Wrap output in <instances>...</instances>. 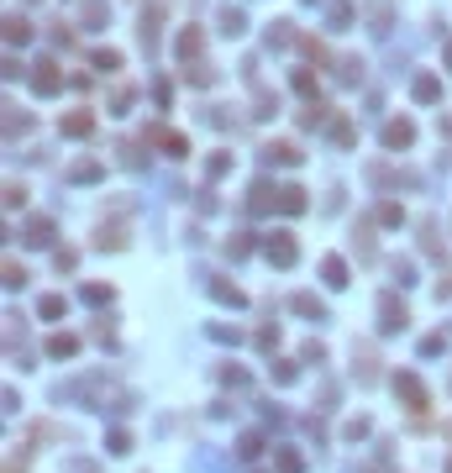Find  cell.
<instances>
[{"label":"cell","instance_id":"obj_33","mask_svg":"<svg viewBox=\"0 0 452 473\" xmlns=\"http://www.w3.org/2000/svg\"><path fill=\"white\" fill-rule=\"evenodd\" d=\"M74 263H79L74 248H58V253H53V268H58V274H63V268H74Z\"/></svg>","mask_w":452,"mask_h":473},{"label":"cell","instance_id":"obj_9","mask_svg":"<svg viewBox=\"0 0 452 473\" xmlns=\"http://www.w3.org/2000/svg\"><path fill=\"white\" fill-rule=\"evenodd\" d=\"M416 142V127H410V121L400 116V121H389V127H384V147H410Z\"/></svg>","mask_w":452,"mask_h":473},{"label":"cell","instance_id":"obj_2","mask_svg":"<svg viewBox=\"0 0 452 473\" xmlns=\"http://www.w3.org/2000/svg\"><path fill=\"white\" fill-rule=\"evenodd\" d=\"M379 326H384V331H405V326H410L405 300H394V294H379Z\"/></svg>","mask_w":452,"mask_h":473},{"label":"cell","instance_id":"obj_21","mask_svg":"<svg viewBox=\"0 0 452 473\" xmlns=\"http://www.w3.org/2000/svg\"><path fill=\"white\" fill-rule=\"evenodd\" d=\"M210 294H216L221 305H242V289H237V284H226V279H210Z\"/></svg>","mask_w":452,"mask_h":473},{"label":"cell","instance_id":"obj_29","mask_svg":"<svg viewBox=\"0 0 452 473\" xmlns=\"http://www.w3.org/2000/svg\"><path fill=\"white\" fill-rule=\"evenodd\" d=\"M226 253H232V258H247V253H252V242H247V232H237L232 242H226Z\"/></svg>","mask_w":452,"mask_h":473},{"label":"cell","instance_id":"obj_40","mask_svg":"<svg viewBox=\"0 0 452 473\" xmlns=\"http://www.w3.org/2000/svg\"><path fill=\"white\" fill-rule=\"evenodd\" d=\"M258 347H263V353H269V347H279V326H263V331H258Z\"/></svg>","mask_w":452,"mask_h":473},{"label":"cell","instance_id":"obj_1","mask_svg":"<svg viewBox=\"0 0 452 473\" xmlns=\"http://www.w3.org/2000/svg\"><path fill=\"white\" fill-rule=\"evenodd\" d=\"M142 142L163 147L168 158H190V137H179V132H168V127H148V132H142Z\"/></svg>","mask_w":452,"mask_h":473},{"label":"cell","instance_id":"obj_27","mask_svg":"<svg viewBox=\"0 0 452 473\" xmlns=\"http://www.w3.org/2000/svg\"><path fill=\"white\" fill-rule=\"evenodd\" d=\"M111 294H116L111 284H85V300L90 305H111Z\"/></svg>","mask_w":452,"mask_h":473},{"label":"cell","instance_id":"obj_23","mask_svg":"<svg viewBox=\"0 0 452 473\" xmlns=\"http://www.w3.org/2000/svg\"><path fill=\"white\" fill-rule=\"evenodd\" d=\"M295 310H300V316H316V321H326V305L316 300V294H295Z\"/></svg>","mask_w":452,"mask_h":473},{"label":"cell","instance_id":"obj_6","mask_svg":"<svg viewBox=\"0 0 452 473\" xmlns=\"http://www.w3.org/2000/svg\"><path fill=\"white\" fill-rule=\"evenodd\" d=\"M158 21H163V0H153V6L148 11H142V26H137V32H142V48H158Z\"/></svg>","mask_w":452,"mask_h":473},{"label":"cell","instance_id":"obj_19","mask_svg":"<svg viewBox=\"0 0 452 473\" xmlns=\"http://www.w3.org/2000/svg\"><path fill=\"white\" fill-rule=\"evenodd\" d=\"M321 274H326V284H331V289H342V284H348V263H342L337 253H331V258H321Z\"/></svg>","mask_w":452,"mask_h":473},{"label":"cell","instance_id":"obj_45","mask_svg":"<svg viewBox=\"0 0 452 473\" xmlns=\"http://www.w3.org/2000/svg\"><path fill=\"white\" fill-rule=\"evenodd\" d=\"M447 63H452V43H447Z\"/></svg>","mask_w":452,"mask_h":473},{"label":"cell","instance_id":"obj_16","mask_svg":"<svg viewBox=\"0 0 452 473\" xmlns=\"http://www.w3.org/2000/svg\"><path fill=\"white\" fill-rule=\"evenodd\" d=\"M6 43L16 48V43H32V21L26 16H6Z\"/></svg>","mask_w":452,"mask_h":473},{"label":"cell","instance_id":"obj_11","mask_svg":"<svg viewBox=\"0 0 452 473\" xmlns=\"http://www.w3.org/2000/svg\"><path fill=\"white\" fill-rule=\"evenodd\" d=\"M95 248L105 253V248H111V253H122L127 248V226L122 221H111V226H100V237H95Z\"/></svg>","mask_w":452,"mask_h":473},{"label":"cell","instance_id":"obj_10","mask_svg":"<svg viewBox=\"0 0 452 473\" xmlns=\"http://www.w3.org/2000/svg\"><path fill=\"white\" fill-rule=\"evenodd\" d=\"M305 206H311V200H305L300 184H284V189H279V211H284V216H300Z\"/></svg>","mask_w":452,"mask_h":473},{"label":"cell","instance_id":"obj_5","mask_svg":"<svg viewBox=\"0 0 452 473\" xmlns=\"http://www.w3.org/2000/svg\"><path fill=\"white\" fill-rule=\"evenodd\" d=\"M269 258H274L279 268H289V263H295V258H300V248H295V237H289V232H274V237H269Z\"/></svg>","mask_w":452,"mask_h":473},{"label":"cell","instance_id":"obj_34","mask_svg":"<svg viewBox=\"0 0 452 473\" xmlns=\"http://www.w3.org/2000/svg\"><path fill=\"white\" fill-rule=\"evenodd\" d=\"M300 468H305V463H300V452H289V447L279 452V473H300Z\"/></svg>","mask_w":452,"mask_h":473},{"label":"cell","instance_id":"obj_24","mask_svg":"<svg viewBox=\"0 0 452 473\" xmlns=\"http://www.w3.org/2000/svg\"><path fill=\"white\" fill-rule=\"evenodd\" d=\"M69 179H74V184H90V179H100V164H95V158H85V164H74V169H69Z\"/></svg>","mask_w":452,"mask_h":473},{"label":"cell","instance_id":"obj_31","mask_svg":"<svg viewBox=\"0 0 452 473\" xmlns=\"http://www.w3.org/2000/svg\"><path fill=\"white\" fill-rule=\"evenodd\" d=\"M105 16H111V11H105V6H100V0H90V6H85V26H100Z\"/></svg>","mask_w":452,"mask_h":473},{"label":"cell","instance_id":"obj_42","mask_svg":"<svg viewBox=\"0 0 452 473\" xmlns=\"http://www.w3.org/2000/svg\"><path fill=\"white\" fill-rule=\"evenodd\" d=\"M6 473H26V452H11L6 457Z\"/></svg>","mask_w":452,"mask_h":473},{"label":"cell","instance_id":"obj_13","mask_svg":"<svg viewBox=\"0 0 452 473\" xmlns=\"http://www.w3.org/2000/svg\"><path fill=\"white\" fill-rule=\"evenodd\" d=\"M274 200H279V189H274L269 179H258V184H252V200H247V206H252V211H274Z\"/></svg>","mask_w":452,"mask_h":473},{"label":"cell","instance_id":"obj_41","mask_svg":"<svg viewBox=\"0 0 452 473\" xmlns=\"http://www.w3.org/2000/svg\"><path fill=\"white\" fill-rule=\"evenodd\" d=\"M305 363H326V347L321 342H305Z\"/></svg>","mask_w":452,"mask_h":473},{"label":"cell","instance_id":"obj_39","mask_svg":"<svg viewBox=\"0 0 452 473\" xmlns=\"http://www.w3.org/2000/svg\"><path fill=\"white\" fill-rule=\"evenodd\" d=\"M111 452H131V431H111Z\"/></svg>","mask_w":452,"mask_h":473},{"label":"cell","instance_id":"obj_8","mask_svg":"<svg viewBox=\"0 0 452 473\" xmlns=\"http://www.w3.org/2000/svg\"><path fill=\"white\" fill-rule=\"evenodd\" d=\"M353 368H357V378H363V384H374V378H379V358H374V347H353Z\"/></svg>","mask_w":452,"mask_h":473},{"label":"cell","instance_id":"obj_12","mask_svg":"<svg viewBox=\"0 0 452 473\" xmlns=\"http://www.w3.org/2000/svg\"><path fill=\"white\" fill-rule=\"evenodd\" d=\"M263 158H269V164H289V169H295L300 164V147L295 142H269V147H263Z\"/></svg>","mask_w":452,"mask_h":473},{"label":"cell","instance_id":"obj_32","mask_svg":"<svg viewBox=\"0 0 452 473\" xmlns=\"http://www.w3.org/2000/svg\"><path fill=\"white\" fill-rule=\"evenodd\" d=\"M26 206V189L21 184H6V211H21Z\"/></svg>","mask_w":452,"mask_h":473},{"label":"cell","instance_id":"obj_30","mask_svg":"<svg viewBox=\"0 0 452 473\" xmlns=\"http://www.w3.org/2000/svg\"><path fill=\"white\" fill-rule=\"evenodd\" d=\"M442 347H447V331H431L426 342H421V353H426V358H436V353H442Z\"/></svg>","mask_w":452,"mask_h":473},{"label":"cell","instance_id":"obj_3","mask_svg":"<svg viewBox=\"0 0 452 473\" xmlns=\"http://www.w3.org/2000/svg\"><path fill=\"white\" fill-rule=\"evenodd\" d=\"M394 389H400V400H405V405H410L416 415L426 410V384H421L416 373H394Z\"/></svg>","mask_w":452,"mask_h":473},{"label":"cell","instance_id":"obj_17","mask_svg":"<svg viewBox=\"0 0 452 473\" xmlns=\"http://www.w3.org/2000/svg\"><path fill=\"white\" fill-rule=\"evenodd\" d=\"M331 142H337V147H353L357 142V127H353L348 116H331Z\"/></svg>","mask_w":452,"mask_h":473},{"label":"cell","instance_id":"obj_14","mask_svg":"<svg viewBox=\"0 0 452 473\" xmlns=\"http://www.w3.org/2000/svg\"><path fill=\"white\" fill-rule=\"evenodd\" d=\"M37 316H43V321L69 316V300H63V294H43V300H37Z\"/></svg>","mask_w":452,"mask_h":473},{"label":"cell","instance_id":"obj_37","mask_svg":"<svg viewBox=\"0 0 452 473\" xmlns=\"http://www.w3.org/2000/svg\"><path fill=\"white\" fill-rule=\"evenodd\" d=\"M263 452V437H258V431H247V437H242V457H258Z\"/></svg>","mask_w":452,"mask_h":473},{"label":"cell","instance_id":"obj_22","mask_svg":"<svg viewBox=\"0 0 452 473\" xmlns=\"http://www.w3.org/2000/svg\"><path fill=\"white\" fill-rule=\"evenodd\" d=\"M416 100H421V105H431V100H442V85H436V79H431V74H421V79H416Z\"/></svg>","mask_w":452,"mask_h":473},{"label":"cell","instance_id":"obj_25","mask_svg":"<svg viewBox=\"0 0 452 473\" xmlns=\"http://www.w3.org/2000/svg\"><path fill=\"white\" fill-rule=\"evenodd\" d=\"M95 69H100V74H116V69H122V53H116V48H100V53H95Z\"/></svg>","mask_w":452,"mask_h":473},{"label":"cell","instance_id":"obj_7","mask_svg":"<svg viewBox=\"0 0 452 473\" xmlns=\"http://www.w3.org/2000/svg\"><path fill=\"white\" fill-rule=\"evenodd\" d=\"M58 127H63V137H90V132H95V116L90 111H69Z\"/></svg>","mask_w":452,"mask_h":473},{"label":"cell","instance_id":"obj_28","mask_svg":"<svg viewBox=\"0 0 452 473\" xmlns=\"http://www.w3.org/2000/svg\"><path fill=\"white\" fill-rule=\"evenodd\" d=\"M353 21V6H348V0H337V6H331V26H337V32H342V26H348Z\"/></svg>","mask_w":452,"mask_h":473},{"label":"cell","instance_id":"obj_4","mask_svg":"<svg viewBox=\"0 0 452 473\" xmlns=\"http://www.w3.org/2000/svg\"><path fill=\"white\" fill-rule=\"evenodd\" d=\"M32 90H37V95H58V90H63V74H58V63H53V58H43V63L32 69Z\"/></svg>","mask_w":452,"mask_h":473},{"label":"cell","instance_id":"obj_44","mask_svg":"<svg viewBox=\"0 0 452 473\" xmlns=\"http://www.w3.org/2000/svg\"><path fill=\"white\" fill-rule=\"evenodd\" d=\"M442 127H447V132H452V116H442Z\"/></svg>","mask_w":452,"mask_h":473},{"label":"cell","instance_id":"obj_18","mask_svg":"<svg viewBox=\"0 0 452 473\" xmlns=\"http://www.w3.org/2000/svg\"><path fill=\"white\" fill-rule=\"evenodd\" d=\"M26 242H32V248H48V242H53V221H48V216H32V226H26Z\"/></svg>","mask_w":452,"mask_h":473},{"label":"cell","instance_id":"obj_15","mask_svg":"<svg viewBox=\"0 0 452 473\" xmlns=\"http://www.w3.org/2000/svg\"><path fill=\"white\" fill-rule=\"evenodd\" d=\"M74 353H79V336H69V331L48 336V358H74Z\"/></svg>","mask_w":452,"mask_h":473},{"label":"cell","instance_id":"obj_26","mask_svg":"<svg viewBox=\"0 0 452 473\" xmlns=\"http://www.w3.org/2000/svg\"><path fill=\"white\" fill-rule=\"evenodd\" d=\"M195 53H200V32H195V26H190V32H179V58L190 63Z\"/></svg>","mask_w":452,"mask_h":473},{"label":"cell","instance_id":"obj_38","mask_svg":"<svg viewBox=\"0 0 452 473\" xmlns=\"http://www.w3.org/2000/svg\"><path fill=\"white\" fill-rule=\"evenodd\" d=\"M295 90H300V95H316V74L300 69V74H295Z\"/></svg>","mask_w":452,"mask_h":473},{"label":"cell","instance_id":"obj_35","mask_svg":"<svg viewBox=\"0 0 452 473\" xmlns=\"http://www.w3.org/2000/svg\"><path fill=\"white\" fill-rule=\"evenodd\" d=\"M226 169H232V158H226V153H216V158H210V164H205V174H210V179H221Z\"/></svg>","mask_w":452,"mask_h":473},{"label":"cell","instance_id":"obj_20","mask_svg":"<svg viewBox=\"0 0 452 473\" xmlns=\"http://www.w3.org/2000/svg\"><path fill=\"white\" fill-rule=\"evenodd\" d=\"M221 32H226V37H242V32H247V16L226 6V11H221Z\"/></svg>","mask_w":452,"mask_h":473},{"label":"cell","instance_id":"obj_36","mask_svg":"<svg viewBox=\"0 0 452 473\" xmlns=\"http://www.w3.org/2000/svg\"><path fill=\"white\" fill-rule=\"evenodd\" d=\"M6 284H11V289H21V284H26V268H21V263H6Z\"/></svg>","mask_w":452,"mask_h":473},{"label":"cell","instance_id":"obj_43","mask_svg":"<svg viewBox=\"0 0 452 473\" xmlns=\"http://www.w3.org/2000/svg\"><path fill=\"white\" fill-rule=\"evenodd\" d=\"M69 473H95V463H85V457H69Z\"/></svg>","mask_w":452,"mask_h":473}]
</instances>
